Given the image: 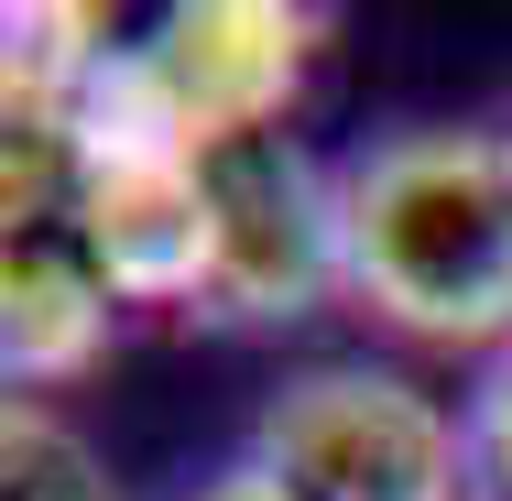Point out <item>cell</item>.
<instances>
[{"mask_svg": "<svg viewBox=\"0 0 512 501\" xmlns=\"http://www.w3.org/2000/svg\"><path fill=\"white\" fill-rule=\"evenodd\" d=\"M349 295L338 262V164H316L295 131H251L207 153V295L197 327H295Z\"/></svg>", "mask_w": 512, "mask_h": 501, "instance_id": "cell-4", "label": "cell"}, {"mask_svg": "<svg viewBox=\"0 0 512 501\" xmlns=\"http://www.w3.org/2000/svg\"><path fill=\"white\" fill-rule=\"evenodd\" d=\"M469 436H480V480H502V491H512V349H491V360H480Z\"/></svg>", "mask_w": 512, "mask_h": 501, "instance_id": "cell-7", "label": "cell"}, {"mask_svg": "<svg viewBox=\"0 0 512 501\" xmlns=\"http://www.w3.org/2000/svg\"><path fill=\"white\" fill-rule=\"evenodd\" d=\"M284 501H480V436L469 414L371 371V360H316L262 403L240 447Z\"/></svg>", "mask_w": 512, "mask_h": 501, "instance_id": "cell-3", "label": "cell"}, {"mask_svg": "<svg viewBox=\"0 0 512 501\" xmlns=\"http://www.w3.org/2000/svg\"><path fill=\"white\" fill-rule=\"evenodd\" d=\"M316 33L327 22L306 0H175L153 33H131V66H142L153 109L197 153H218V142H251V131H295Z\"/></svg>", "mask_w": 512, "mask_h": 501, "instance_id": "cell-5", "label": "cell"}, {"mask_svg": "<svg viewBox=\"0 0 512 501\" xmlns=\"http://www.w3.org/2000/svg\"><path fill=\"white\" fill-rule=\"evenodd\" d=\"M0 501H120V491H109L99 447H88L66 414L11 403V414H0Z\"/></svg>", "mask_w": 512, "mask_h": 501, "instance_id": "cell-6", "label": "cell"}, {"mask_svg": "<svg viewBox=\"0 0 512 501\" xmlns=\"http://www.w3.org/2000/svg\"><path fill=\"white\" fill-rule=\"evenodd\" d=\"M120 316L131 305L88 240V175H77L66 109L0 99V371H11V403L88 382Z\"/></svg>", "mask_w": 512, "mask_h": 501, "instance_id": "cell-2", "label": "cell"}, {"mask_svg": "<svg viewBox=\"0 0 512 501\" xmlns=\"http://www.w3.org/2000/svg\"><path fill=\"white\" fill-rule=\"evenodd\" d=\"M502 153H512V120H502Z\"/></svg>", "mask_w": 512, "mask_h": 501, "instance_id": "cell-9", "label": "cell"}, {"mask_svg": "<svg viewBox=\"0 0 512 501\" xmlns=\"http://www.w3.org/2000/svg\"><path fill=\"white\" fill-rule=\"evenodd\" d=\"M186 501H284V491H273V480H262L251 458H229V469H218V480H197Z\"/></svg>", "mask_w": 512, "mask_h": 501, "instance_id": "cell-8", "label": "cell"}, {"mask_svg": "<svg viewBox=\"0 0 512 501\" xmlns=\"http://www.w3.org/2000/svg\"><path fill=\"white\" fill-rule=\"evenodd\" d=\"M338 262L382 327L512 349V153L502 131H393L338 164Z\"/></svg>", "mask_w": 512, "mask_h": 501, "instance_id": "cell-1", "label": "cell"}]
</instances>
